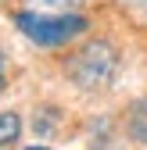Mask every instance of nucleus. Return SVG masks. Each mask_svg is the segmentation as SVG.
<instances>
[{"label":"nucleus","mask_w":147,"mask_h":150,"mask_svg":"<svg viewBox=\"0 0 147 150\" xmlns=\"http://www.w3.org/2000/svg\"><path fill=\"white\" fill-rule=\"evenodd\" d=\"M129 136L136 143H147V97L136 100L133 111H129Z\"/></svg>","instance_id":"nucleus-3"},{"label":"nucleus","mask_w":147,"mask_h":150,"mask_svg":"<svg viewBox=\"0 0 147 150\" xmlns=\"http://www.w3.org/2000/svg\"><path fill=\"white\" fill-rule=\"evenodd\" d=\"M18 132H22V118H18L14 111H4V115H0V146L14 143Z\"/></svg>","instance_id":"nucleus-4"},{"label":"nucleus","mask_w":147,"mask_h":150,"mask_svg":"<svg viewBox=\"0 0 147 150\" xmlns=\"http://www.w3.org/2000/svg\"><path fill=\"white\" fill-rule=\"evenodd\" d=\"M4 71L7 68H4V54H0V93H4Z\"/></svg>","instance_id":"nucleus-6"},{"label":"nucleus","mask_w":147,"mask_h":150,"mask_svg":"<svg viewBox=\"0 0 147 150\" xmlns=\"http://www.w3.org/2000/svg\"><path fill=\"white\" fill-rule=\"evenodd\" d=\"M118 68V54L111 43H86L79 47L76 54H72V61H68V75H72V82H79L83 89H101L111 82V75Z\"/></svg>","instance_id":"nucleus-2"},{"label":"nucleus","mask_w":147,"mask_h":150,"mask_svg":"<svg viewBox=\"0 0 147 150\" xmlns=\"http://www.w3.org/2000/svg\"><path fill=\"white\" fill-rule=\"evenodd\" d=\"M25 150H47V146H25Z\"/></svg>","instance_id":"nucleus-7"},{"label":"nucleus","mask_w":147,"mask_h":150,"mask_svg":"<svg viewBox=\"0 0 147 150\" xmlns=\"http://www.w3.org/2000/svg\"><path fill=\"white\" fill-rule=\"evenodd\" d=\"M32 4H47L50 7V4H79V0H32Z\"/></svg>","instance_id":"nucleus-5"},{"label":"nucleus","mask_w":147,"mask_h":150,"mask_svg":"<svg viewBox=\"0 0 147 150\" xmlns=\"http://www.w3.org/2000/svg\"><path fill=\"white\" fill-rule=\"evenodd\" d=\"M14 25L22 29L36 47H65L76 36L86 32V14L65 11V14H43V11H14Z\"/></svg>","instance_id":"nucleus-1"}]
</instances>
